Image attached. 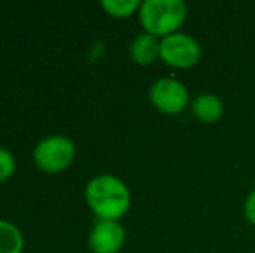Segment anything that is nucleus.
I'll list each match as a JSON object with an SVG mask.
<instances>
[{
    "mask_svg": "<svg viewBox=\"0 0 255 253\" xmlns=\"http://www.w3.org/2000/svg\"><path fill=\"white\" fill-rule=\"evenodd\" d=\"M24 236L14 222L0 219V253H23Z\"/></svg>",
    "mask_w": 255,
    "mask_h": 253,
    "instance_id": "9",
    "label": "nucleus"
},
{
    "mask_svg": "<svg viewBox=\"0 0 255 253\" xmlns=\"http://www.w3.org/2000/svg\"><path fill=\"white\" fill-rule=\"evenodd\" d=\"M243 212H245V219L250 226L255 227V189L249 192L245 199V206H243Z\"/></svg>",
    "mask_w": 255,
    "mask_h": 253,
    "instance_id": "12",
    "label": "nucleus"
},
{
    "mask_svg": "<svg viewBox=\"0 0 255 253\" xmlns=\"http://www.w3.org/2000/svg\"><path fill=\"white\" fill-rule=\"evenodd\" d=\"M75 155H77V146L68 135L63 134L45 135L35 144L31 153L35 167L45 173L64 172L73 163Z\"/></svg>",
    "mask_w": 255,
    "mask_h": 253,
    "instance_id": "3",
    "label": "nucleus"
},
{
    "mask_svg": "<svg viewBox=\"0 0 255 253\" xmlns=\"http://www.w3.org/2000/svg\"><path fill=\"white\" fill-rule=\"evenodd\" d=\"M160 59L170 68L189 70L202 59V47L195 37L177 31L160 40Z\"/></svg>",
    "mask_w": 255,
    "mask_h": 253,
    "instance_id": "5",
    "label": "nucleus"
},
{
    "mask_svg": "<svg viewBox=\"0 0 255 253\" xmlns=\"http://www.w3.org/2000/svg\"><path fill=\"white\" fill-rule=\"evenodd\" d=\"M149 102L161 115L177 116L191 106V95L186 85L177 78L161 77L149 87Z\"/></svg>",
    "mask_w": 255,
    "mask_h": 253,
    "instance_id": "4",
    "label": "nucleus"
},
{
    "mask_svg": "<svg viewBox=\"0 0 255 253\" xmlns=\"http://www.w3.org/2000/svg\"><path fill=\"white\" fill-rule=\"evenodd\" d=\"M16 156L9 151L7 148L0 146V184L7 182L16 172Z\"/></svg>",
    "mask_w": 255,
    "mask_h": 253,
    "instance_id": "11",
    "label": "nucleus"
},
{
    "mask_svg": "<svg viewBox=\"0 0 255 253\" xmlns=\"http://www.w3.org/2000/svg\"><path fill=\"white\" fill-rule=\"evenodd\" d=\"M127 233L120 220L98 219L91 227L87 243L92 253H118L124 248Z\"/></svg>",
    "mask_w": 255,
    "mask_h": 253,
    "instance_id": "6",
    "label": "nucleus"
},
{
    "mask_svg": "<svg viewBox=\"0 0 255 253\" xmlns=\"http://www.w3.org/2000/svg\"><path fill=\"white\" fill-rule=\"evenodd\" d=\"M101 7L108 16L115 19H127L139 12L141 2L139 0H103Z\"/></svg>",
    "mask_w": 255,
    "mask_h": 253,
    "instance_id": "10",
    "label": "nucleus"
},
{
    "mask_svg": "<svg viewBox=\"0 0 255 253\" xmlns=\"http://www.w3.org/2000/svg\"><path fill=\"white\" fill-rule=\"evenodd\" d=\"M85 203L98 219L120 220L132 203L128 186L113 173H99L85 186Z\"/></svg>",
    "mask_w": 255,
    "mask_h": 253,
    "instance_id": "1",
    "label": "nucleus"
},
{
    "mask_svg": "<svg viewBox=\"0 0 255 253\" xmlns=\"http://www.w3.org/2000/svg\"><path fill=\"white\" fill-rule=\"evenodd\" d=\"M128 52H130V59L135 64H139V66H149L156 59H160V38L142 31V33H139L130 42Z\"/></svg>",
    "mask_w": 255,
    "mask_h": 253,
    "instance_id": "8",
    "label": "nucleus"
},
{
    "mask_svg": "<svg viewBox=\"0 0 255 253\" xmlns=\"http://www.w3.org/2000/svg\"><path fill=\"white\" fill-rule=\"evenodd\" d=\"M137 16L142 30L161 40L181 30L188 17V5L182 0H144Z\"/></svg>",
    "mask_w": 255,
    "mask_h": 253,
    "instance_id": "2",
    "label": "nucleus"
},
{
    "mask_svg": "<svg viewBox=\"0 0 255 253\" xmlns=\"http://www.w3.org/2000/svg\"><path fill=\"white\" fill-rule=\"evenodd\" d=\"M191 113L198 122L212 125L224 116V102L217 94L203 92L191 99Z\"/></svg>",
    "mask_w": 255,
    "mask_h": 253,
    "instance_id": "7",
    "label": "nucleus"
}]
</instances>
